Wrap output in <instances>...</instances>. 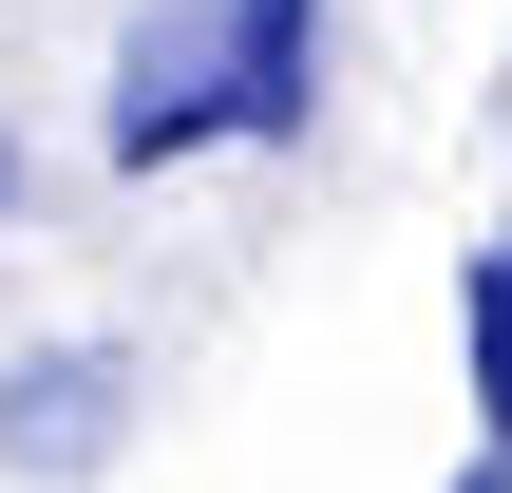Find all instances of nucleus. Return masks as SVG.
Listing matches in <instances>:
<instances>
[{"instance_id": "obj_1", "label": "nucleus", "mask_w": 512, "mask_h": 493, "mask_svg": "<svg viewBox=\"0 0 512 493\" xmlns=\"http://www.w3.org/2000/svg\"><path fill=\"white\" fill-rule=\"evenodd\" d=\"M304 76H323V0H152L95 133H114V171H171L228 133H304Z\"/></svg>"}, {"instance_id": "obj_4", "label": "nucleus", "mask_w": 512, "mask_h": 493, "mask_svg": "<svg viewBox=\"0 0 512 493\" xmlns=\"http://www.w3.org/2000/svg\"><path fill=\"white\" fill-rule=\"evenodd\" d=\"M456 493H512V456H475V475H456Z\"/></svg>"}, {"instance_id": "obj_2", "label": "nucleus", "mask_w": 512, "mask_h": 493, "mask_svg": "<svg viewBox=\"0 0 512 493\" xmlns=\"http://www.w3.org/2000/svg\"><path fill=\"white\" fill-rule=\"evenodd\" d=\"M114 399H133V361H114V342H57V361L0 380V456H19V475H95V456H114Z\"/></svg>"}, {"instance_id": "obj_3", "label": "nucleus", "mask_w": 512, "mask_h": 493, "mask_svg": "<svg viewBox=\"0 0 512 493\" xmlns=\"http://www.w3.org/2000/svg\"><path fill=\"white\" fill-rule=\"evenodd\" d=\"M475 456H512V247H475Z\"/></svg>"}, {"instance_id": "obj_5", "label": "nucleus", "mask_w": 512, "mask_h": 493, "mask_svg": "<svg viewBox=\"0 0 512 493\" xmlns=\"http://www.w3.org/2000/svg\"><path fill=\"white\" fill-rule=\"evenodd\" d=\"M0 190H19V152H0Z\"/></svg>"}]
</instances>
